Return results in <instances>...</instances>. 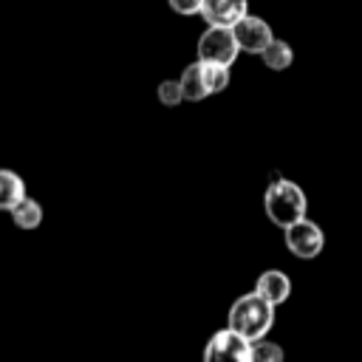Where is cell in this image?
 I'll return each instance as SVG.
<instances>
[{
	"label": "cell",
	"instance_id": "cell-3",
	"mask_svg": "<svg viewBox=\"0 0 362 362\" xmlns=\"http://www.w3.org/2000/svg\"><path fill=\"white\" fill-rule=\"evenodd\" d=\"M283 243L294 257L314 260L325 249V232H322V226L317 221H311L305 215V218H300V221H294L291 226L283 229Z\"/></svg>",
	"mask_w": 362,
	"mask_h": 362
},
{
	"label": "cell",
	"instance_id": "cell-11",
	"mask_svg": "<svg viewBox=\"0 0 362 362\" xmlns=\"http://www.w3.org/2000/svg\"><path fill=\"white\" fill-rule=\"evenodd\" d=\"M198 71H201V82H204V90L206 96H215V93H223L232 82V74L226 65H215V62H198Z\"/></svg>",
	"mask_w": 362,
	"mask_h": 362
},
{
	"label": "cell",
	"instance_id": "cell-14",
	"mask_svg": "<svg viewBox=\"0 0 362 362\" xmlns=\"http://www.w3.org/2000/svg\"><path fill=\"white\" fill-rule=\"evenodd\" d=\"M249 359L252 362H286V351L274 339H255L249 342Z\"/></svg>",
	"mask_w": 362,
	"mask_h": 362
},
{
	"label": "cell",
	"instance_id": "cell-10",
	"mask_svg": "<svg viewBox=\"0 0 362 362\" xmlns=\"http://www.w3.org/2000/svg\"><path fill=\"white\" fill-rule=\"evenodd\" d=\"M8 215H11V223H14L17 229H23V232H34V229L42 223V218H45L42 204H40L37 198H31V195H25Z\"/></svg>",
	"mask_w": 362,
	"mask_h": 362
},
{
	"label": "cell",
	"instance_id": "cell-5",
	"mask_svg": "<svg viewBox=\"0 0 362 362\" xmlns=\"http://www.w3.org/2000/svg\"><path fill=\"white\" fill-rule=\"evenodd\" d=\"M201 362H252L249 359V342L240 339L238 334H232L229 328H218L206 339Z\"/></svg>",
	"mask_w": 362,
	"mask_h": 362
},
{
	"label": "cell",
	"instance_id": "cell-4",
	"mask_svg": "<svg viewBox=\"0 0 362 362\" xmlns=\"http://www.w3.org/2000/svg\"><path fill=\"white\" fill-rule=\"evenodd\" d=\"M195 54H198L195 62H215V65H226V68H232L240 51H238V45H235L232 28L206 25V31L198 37Z\"/></svg>",
	"mask_w": 362,
	"mask_h": 362
},
{
	"label": "cell",
	"instance_id": "cell-12",
	"mask_svg": "<svg viewBox=\"0 0 362 362\" xmlns=\"http://www.w3.org/2000/svg\"><path fill=\"white\" fill-rule=\"evenodd\" d=\"M257 57L263 59V65H266L269 71H286V68L294 62V51H291V45H288L286 40H277V37H274Z\"/></svg>",
	"mask_w": 362,
	"mask_h": 362
},
{
	"label": "cell",
	"instance_id": "cell-7",
	"mask_svg": "<svg viewBox=\"0 0 362 362\" xmlns=\"http://www.w3.org/2000/svg\"><path fill=\"white\" fill-rule=\"evenodd\" d=\"M198 14L206 20V25L232 28L243 14H249V0H201Z\"/></svg>",
	"mask_w": 362,
	"mask_h": 362
},
{
	"label": "cell",
	"instance_id": "cell-9",
	"mask_svg": "<svg viewBox=\"0 0 362 362\" xmlns=\"http://www.w3.org/2000/svg\"><path fill=\"white\" fill-rule=\"evenodd\" d=\"M25 195L28 189H25L23 175L8 167H0V212H11Z\"/></svg>",
	"mask_w": 362,
	"mask_h": 362
},
{
	"label": "cell",
	"instance_id": "cell-2",
	"mask_svg": "<svg viewBox=\"0 0 362 362\" xmlns=\"http://www.w3.org/2000/svg\"><path fill=\"white\" fill-rule=\"evenodd\" d=\"M263 212H266V218L274 226L286 229L294 221L305 218L308 198H305V192H303L300 184H294L288 178H274V181H269V187L263 192Z\"/></svg>",
	"mask_w": 362,
	"mask_h": 362
},
{
	"label": "cell",
	"instance_id": "cell-13",
	"mask_svg": "<svg viewBox=\"0 0 362 362\" xmlns=\"http://www.w3.org/2000/svg\"><path fill=\"white\" fill-rule=\"evenodd\" d=\"M178 88H181V96H184V102H201V99H206V90H204V82H201V71H198V62H189V65L181 71Z\"/></svg>",
	"mask_w": 362,
	"mask_h": 362
},
{
	"label": "cell",
	"instance_id": "cell-15",
	"mask_svg": "<svg viewBox=\"0 0 362 362\" xmlns=\"http://www.w3.org/2000/svg\"><path fill=\"white\" fill-rule=\"evenodd\" d=\"M156 96H158V102H161V105H167V107H175V105H181V102H184L181 88H178V79H164V82H158Z\"/></svg>",
	"mask_w": 362,
	"mask_h": 362
},
{
	"label": "cell",
	"instance_id": "cell-16",
	"mask_svg": "<svg viewBox=\"0 0 362 362\" xmlns=\"http://www.w3.org/2000/svg\"><path fill=\"white\" fill-rule=\"evenodd\" d=\"M170 3V8L175 11V14H181V17H192V14H198V8H201V0H167Z\"/></svg>",
	"mask_w": 362,
	"mask_h": 362
},
{
	"label": "cell",
	"instance_id": "cell-1",
	"mask_svg": "<svg viewBox=\"0 0 362 362\" xmlns=\"http://www.w3.org/2000/svg\"><path fill=\"white\" fill-rule=\"evenodd\" d=\"M274 311H277L274 305H269L255 291H249V294H240L229 305L223 328H229L232 334H238L246 342H255V339L269 337V331L274 328Z\"/></svg>",
	"mask_w": 362,
	"mask_h": 362
},
{
	"label": "cell",
	"instance_id": "cell-8",
	"mask_svg": "<svg viewBox=\"0 0 362 362\" xmlns=\"http://www.w3.org/2000/svg\"><path fill=\"white\" fill-rule=\"evenodd\" d=\"M260 300H266L269 305H283L286 300H288V294H291V277L286 274V272H280V269H266L260 277H257V283H255V288H252Z\"/></svg>",
	"mask_w": 362,
	"mask_h": 362
},
{
	"label": "cell",
	"instance_id": "cell-6",
	"mask_svg": "<svg viewBox=\"0 0 362 362\" xmlns=\"http://www.w3.org/2000/svg\"><path fill=\"white\" fill-rule=\"evenodd\" d=\"M232 37H235L238 51L260 54V51L274 40V31H272V25H269L263 17H257V14H243V17L232 25Z\"/></svg>",
	"mask_w": 362,
	"mask_h": 362
}]
</instances>
